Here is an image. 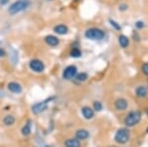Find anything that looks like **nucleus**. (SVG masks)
<instances>
[{
	"mask_svg": "<svg viewBox=\"0 0 148 147\" xmlns=\"http://www.w3.org/2000/svg\"><path fill=\"white\" fill-rule=\"evenodd\" d=\"M126 8H127V5H126V4H123V5L120 6V10H121V11L126 10Z\"/></svg>",
	"mask_w": 148,
	"mask_h": 147,
	"instance_id": "26",
	"label": "nucleus"
},
{
	"mask_svg": "<svg viewBox=\"0 0 148 147\" xmlns=\"http://www.w3.org/2000/svg\"><path fill=\"white\" fill-rule=\"evenodd\" d=\"M53 31L57 35H65V34H67V32H68V28L66 27L65 25L60 24V25L56 26V27L53 28Z\"/></svg>",
	"mask_w": 148,
	"mask_h": 147,
	"instance_id": "12",
	"label": "nucleus"
},
{
	"mask_svg": "<svg viewBox=\"0 0 148 147\" xmlns=\"http://www.w3.org/2000/svg\"><path fill=\"white\" fill-rule=\"evenodd\" d=\"M45 41H46L47 44H49V46H58V44H59L58 38L56 37V36H52V35L47 36Z\"/></svg>",
	"mask_w": 148,
	"mask_h": 147,
	"instance_id": "10",
	"label": "nucleus"
},
{
	"mask_svg": "<svg viewBox=\"0 0 148 147\" xmlns=\"http://www.w3.org/2000/svg\"><path fill=\"white\" fill-rule=\"evenodd\" d=\"M135 93H136V96L139 97V98H145V97H147V95H148V90L146 87L139 86L136 90H135Z\"/></svg>",
	"mask_w": 148,
	"mask_h": 147,
	"instance_id": "15",
	"label": "nucleus"
},
{
	"mask_svg": "<svg viewBox=\"0 0 148 147\" xmlns=\"http://www.w3.org/2000/svg\"><path fill=\"white\" fill-rule=\"evenodd\" d=\"M75 136L76 139H78V140H84V139H87L89 137V132L85 129H79L76 131Z\"/></svg>",
	"mask_w": 148,
	"mask_h": 147,
	"instance_id": "13",
	"label": "nucleus"
},
{
	"mask_svg": "<svg viewBox=\"0 0 148 147\" xmlns=\"http://www.w3.org/2000/svg\"><path fill=\"white\" fill-rule=\"evenodd\" d=\"M31 131H32V129H31V122L29 120L27 124L23 126L22 134L24 136H28V135H30V134H31Z\"/></svg>",
	"mask_w": 148,
	"mask_h": 147,
	"instance_id": "17",
	"label": "nucleus"
},
{
	"mask_svg": "<svg viewBox=\"0 0 148 147\" xmlns=\"http://www.w3.org/2000/svg\"><path fill=\"white\" fill-rule=\"evenodd\" d=\"M70 55L72 56V57H80V56H81V51H80V49H73L72 51H71V53H70Z\"/></svg>",
	"mask_w": 148,
	"mask_h": 147,
	"instance_id": "20",
	"label": "nucleus"
},
{
	"mask_svg": "<svg viewBox=\"0 0 148 147\" xmlns=\"http://www.w3.org/2000/svg\"><path fill=\"white\" fill-rule=\"evenodd\" d=\"M94 110L97 111V112H100V111H102L103 110L102 103H100V102H94Z\"/></svg>",
	"mask_w": 148,
	"mask_h": 147,
	"instance_id": "21",
	"label": "nucleus"
},
{
	"mask_svg": "<svg viewBox=\"0 0 148 147\" xmlns=\"http://www.w3.org/2000/svg\"><path fill=\"white\" fill-rule=\"evenodd\" d=\"M80 140L76 138L67 139V140L64 141V146L65 147H80Z\"/></svg>",
	"mask_w": 148,
	"mask_h": 147,
	"instance_id": "14",
	"label": "nucleus"
},
{
	"mask_svg": "<svg viewBox=\"0 0 148 147\" xmlns=\"http://www.w3.org/2000/svg\"><path fill=\"white\" fill-rule=\"evenodd\" d=\"M119 44H120V46L121 47H123V49L127 47L128 44H130L128 38L126 37V36H125V35H121L120 37H119Z\"/></svg>",
	"mask_w": 148,
	"mask_h": 147,
	"instance_id": "16",
	"label": "nucleus"
},
{
	"mask_svg": "<svg viewBox=\"0 0 148 147\" xmlns=\"http://www.w3.org/2000/svg\"><path fill=\"white\" fill-rule=\"evenodd\" d=\"M114 107L118 111H125L127 109V101L125 99H118L114 102Z\"/></svg>",
	"mask_w": 148,
	"mask_h": 147,
	"instance_id": "9",
	"label": "nucleus"
},
{
	"mask_svg": "<svg viewBox=\"0 0 148 147\" xmlns=\"http://www.w3.org/2000/svg\"><path fill=\"white\" fill-rule=\"evenodd\" d=\"M110 23H111L112 26H114V29H116V30H121V26L119 25V24L116 23V22H114V20H110Z\"/></svg>",
	"mask_w": 148,
	"mask_h": 147,
	"instance_id": "23",
	"label": "nucleus"
},
{
	"mask_svg": "<svg viewBox=\"0 0 148 147\" xmlns=\"http://www.w3.org/2000/svg\"><path fill=\"white\" fill-rule=\"evenodd\" d=\"M6 55V53L3 49H0V57H3V56Z\"/></svg>",
	"mask_w": 148,
	"mask_h": 147,
	"instance_id": "25",
	"label": "nucleus"
},
{
	"mask_svg": "<svg viewBox=\"0 0 148 147\" xmlns=\"http://www.w3.org/2000/svg\"><path fill=\"white\" fill-rule=\"evenodd\" d=\"M147 131H148V129H147Z\"/></svg>",
	"mask_w": 148,
	"mask_h": 147,
	"instance_id": "29",
	"label": "nucleus"
},
{
	"mask_svg": "<svg viewBox=\"0 0 148 147\" xmlns=\"http://www.w3.org/2000/svg\"><path fill=\"white\" fill-rule=\"evenodd\" d=\"M8 90L12 93H15V94H20L22 92V86H21L19 83L17 82H10L8 84Z\"/></svg>",
	"mask_w": 148,
	"mask_h": 147,
	"instance_id": "8",
	"label": "nucleus"
},
{
	"mask_svg": "<svg viewBox=\"0 0 148 147\" xmlns=\"http://www.w3.org/2000/svg\"><path fill=\"white\" fill-rule=\"evenodd\" d=\"M3 122L5 125H8V126H10V125L14 124V122H15V118L13 117V116H6L5 118H3Z\"/></svg>",
	"mask_w": 148,
	"mask_h": 147,
	"instance_id": "18",
	"label": "nucleus"
},
{
	"mask_svg": "<svg viewBox=\"0 0 148 147\" xmlns=\"http://www.w3.org/2000/svg\"><path fill=\"white\" fill-rule=\"evenodd\" d=\"M53 98H49L46 99L45 101H42L40 103L35 104L34 106L32 107V112L35 113V115H39V113L45 112V111L47 109V106H49V103L51 102Z\"/></svg>",
	"mask_w": 148,
	"mask_h": 147,
	"instance_id": "5",
	"label": "nucleus"
},
{
	"mask_svg": "<svg viewBox=\"0 0 148 147\" xmlns=\"http://www.w3.org/2000/svg\"><path fill=\"white\" fill-rule=\"evenodd\" d=\"M29 6H30V1L29 0H17L13 4H11L8 9V12L11 15H15L19 12L25 10Z\"/></svg>",
	"mask_w": 148,
	"mask_h": 147,
	"instance_id": "1",
	"label": "nucleus"
},
{
	"mask_svg": "<svg viewBox=\"0 0 148 147\" xmlns=\"http://www.w3.org/2000/svg\"><path fill=\"white\" fill-rule=\"evenodd\" d=\"M76 74H77V68H76V66L69 65L63 70L62 77L66 80H71L76 76Z\"/></svg>",
	"mask_w": 148,
	"mask_h": 147,
	"instance_id": "7",
	"label": "nucleus"
},
{
	"mask_svg": "<svg viewBox=\"0 0 148 147\" xmlns=\"http://www.w3.org/2000/svg\"><path fill=\"white\" fill-rule=\"evenodd\" d=\"M140 120H141V113L139 111H133L127 115L125 120V124L127 127L134 126L135 124H137L140 122Z\"/></svg>",
	"mask_w": 148,
	"mask_h": 147,
	"instance_id": "2",
	"label": "nucleus"
},
{
	"mask_svg": "<svg viewBox=\"0 0 148 147\" xmlns=\"http://www.w3.org/2000/svg\"><path fill=\"white\" fill-rule=\"evenodd\" d=\"M135 27H136L137 29H142V28L144 27V24H143L142 22H140V21H139V22H136V23H135Z\"/></svg>",
	"mask_w": 148,
	"mask_h": 147,
	"instance_id": "24",
	"label": "nucleus"
},
{
	"mask_svg": "<svg viewBox=\"0 0 148 147\" xmlns=\"http://www.w3.org/2000/svg\"><path fill=\"white\" fill-rule=\"evenodd\" d=\"M8 2H9V0H0V4H1V5H6Z\"/></svg>",
	"mask_w": 148,
	"mask_h": 147,
	"instance_id": "27",
	"label": "nucleus"
},
{
	"mask_svg": "<svg viewBox=\"0 0 148 147\" xmlns=\"http://www.w3.org/2000/svg\"><path fill=\"white\" fill-rule=\"evenodd\" d=\"M29 66H30L31 70L35 71V72H42V71L45 70V64L44 62H42V60H40V59H32V60L30 61V63H29Z\"/></svg>",
	"mask_w": 148,
	"mask_h": 147,
	"instance_id": "6",
	"label": "nucleus"
},
{
	"mask_svg": "<svg viewBox=\"0 0 148 147\" xmlns=\"http://www.w3.org/2000/svg\"><path fill=\"white\" fill-rule=\"evenodd\" d=\"M130 132L127 129H121L116 131L114 135V140L118 142L119 144H125L126 142L130 140Z\"/></svg>",
	"mask_w": 148,
	"mask_h": 147,
	"instance_id": "4",
	"label": "nucleus"
},
{
	"mask_svg": "<svg viewBox=\"0 0 148 147\" xmlns=\"http://www.w3.org/2000/svg\"><path fill=\"white\" fill-rule=\"evenodd\" d=\"M81 112H82L83 117H84L86 120H91V118L94 117V111H93L91 108H89V107H83Z\"/></svg>",
	"mask_w": 148,
	"mask_h": 147,
	"instance_id": "11",
	"label": "nucleus"
},
{
	"mask_svg": "<svg viewBox=\"0 0 148 147\" xmlns=\"http://www.w3.org/2000/svg\"><path fill=\"white\" fill-rule=\"evenodd\" d=\"M141 70H142V72L144 73L145 75H147V76H148V63H144V64L142 65Z\"/></svg>",
	"mask_w": 148,
	"mask_h": 147,
	"instance_id": "22",
	"label": "nucleus"
},
{
	"mask_svg": "<svg viewBox=\"0 0 148 147\" xmlns=\"http://www.w3.org/2000/svg\"><path fill=\"white\" fill-rule=\"evenodd\" d=\"M146 112H147V113H148V109H147V111H146Z\"/></svg>",
	"mask_w": 148,
	"mask_h": 147,
	"instance_id": "28",
	"label": "nucleus"
},
{
	"mask_svg": "<svg viewBox=\"0 0 148 147\" xmlns=\"http://www.w3.org/2000/svg\"><path fill=\"white\" fill-rule=\"evenodd\" d=\"M75 78H76V80H77V81L83 82V81H85V80H87L88 75H87V73L81 72V73H79V74H76Z\"/></svg>",
	"mask_w": 148,
	"mask_h": 147,
	"instance_id": "19",
	"label": "nucleus"
},
{
	"mask_svg": "<svg viewBox=\"0 0 148 147\" xmlns=\"http://www.w3.org/2000/svg\"><path fill=\"white\" fill-rule=\"evenodd\" d=\"M85 37L89 40H93V41H100V40L104 39L105 34L102 30L97 29V28H91L85 32Z\"/></svg>",
	"mask_w": 148,
	"mask_h": 147,
	"instance_id": "3",
	"label": "nucleus"
}]
</instances>
